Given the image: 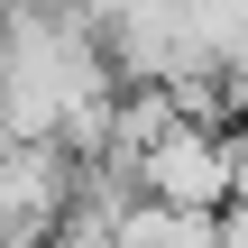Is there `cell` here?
Instances as JSON below:
<instances>
[{
  "label": "cell",
  "mask_w": 248,
  "mask_h": 248,
  "mask_svg": "<svg viewBox=\"0 0 248 248\" xmlns=\"http://www.w3.org/2000/svg\"><path fill=\"white\" fill-rule=\"evenodd\" d=\"M101 248H221V221H212V212H166V202L138 193V202L110 221Z\"/></svg>",
  "instance_id": "obj_2"
},
{
  "label": "cell",
  "mask_w": 248,
  "mask_h": 248,
  "mask_svg": "<svg viewBox=\"0 0 248 248\" xmlns=\"http://www.w3.org/2000/svg\"><path fill=\"white\" fill-rule=\"evenodd\" d=\"M239 129L230 120H166L156 138H138L120 166H129V184L147 193V202H166V212H221L230 202V175H239Z\"/></svg>",
  "instance_id": "obj_1"
}]
</instances>
